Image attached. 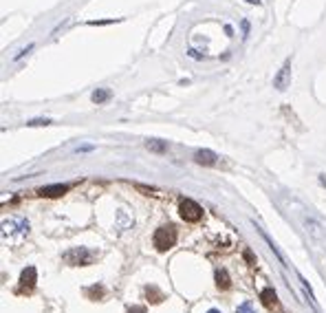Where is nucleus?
<instances>
[{"label":"nucleus","instance_id":"obj_1","mask_svg":"<svg viewBox=\"0 0 326 313\" xmlns=\"http://www.w3.org/2000/svg\"><path fill=\"white\" fill-rule=\"evenodd\" d=\"M152 243H155V247L159 249V252H167L170 247H174L176 243V229L174 225H163L155 232L152 236Z\"/></svg>","mask_w":326,"mask_h":313},{"label":"nucleus","instance_id":"obj_2","mask_svg":"<svg viewBox=\"0 0 326 313\" xmlns=\"http://www.w3.org/2000/svg\"><path fill=\"white\" fill-rule=\"evenodd\" d=\"M62 260L69 262V265H90L95 260V252H90L86 247H75V249H69L62 256Z\"/></svg>","mask_w":326,"mask_h":313},{"label":"nucleus","instance_id":"obj_3","mask_svg":"<svg viewBox=\"0 0 326 313\" xmlns=\"http://www.w3.org/2000/svg\"><path fill=\"white\" fill-rule=\"evenodd\" d=\"M179 212H181V219L188 221V223H196V221H201V216H203L201 205H198L196 201H192V199H185V201H181Z\"/></svg>","mask_w":326,"mask_h":313},{"label":"nucleus","instance_id":"obj_4","mask_svg":"<svg viewBox=\"0 0 326 313\" xmlns=\"http://www.w3.org/2000/svg\"><path fill=\"white\" fill-rule=\"evenodd\" d=\"M289 82H291V60H287L282 64V69L278 71V75L273 78V86L278 90H284L289 86Z\"/></svg>","mask_w":326,"mask_h":313},{"label":"nucleus","instance_id":"obj_5","mask_svg":"<svg viewBox=\"0 0 326 313\" xmlns=\"http://www.w3.org/2000/svg\"><path fill=\"white\" fill-rule=\"evenodd\" d=\"M35 280H38V271H35V267H27L25 271H22L20 276V289L22 291H31V289L35 287Z\"/></svg>","mask_w":326,"mask_h":313},{"label":"nucleus","instance_id":"obj_6","mask_svg":"<svg viewBox=\"0 0 326 313\" xmlns=\"http://www.w3.org/2000/svg\"><path fill=\"white\" fill-rule=\"evenodd\" d=\"M66 192H69V185H44V188L38 190L40 197H47V199H57Z\"/></svg>","mask_w":326,"mask_h":313},{"label":"nucleus","instance_id":"obj_7","mask_svg":"<svg viewBox=\"0 0 326 313\" xmlns=\"http://www.w3.org/2000/svg\"><path fill=\"white\" fill-rule=\"evenodd\" d=\"M194 161L201 163V166H214V163H216V152H212V150H198L196 155H194Z\"/></svg>","mask_w":326,"mask_h":313},{"label":"nucleus","instance_id":"obj_8","mask_svg":"<svg viewBox=\"0 0 326 313\" xmlns=\"http://www.w3.org/2000/svg\"><path fill=\"white\" fill-rule=\"evenodd\" d=\"M304 229L309 232L313 238H324V232H322V228H320V223H315L313 219H306L304 216Z\"/></svg>","mask_w":326,"mask_h":313},{"label":"nucleus","instance_id":"obj_9","mask_svg":"<svg viewBox=\"0 0 326 313\" xmlns=\"http://www.w3.org/2000/svg\"><path fill=\"white\" fill-rule=\"evenodd\" d=\"M146 148L150 152H157V155H165V152H167V143L161 142V139H148Z\"/></svg>","mask_w":326,"mask_h":313},{"label":"nucleus","instance_id":"obj_10","mask_svg":"<svg viewBox=\"0 0 326 313\" xmlns=\"http://www.w3.org/2000/svg\"><path fill=\"white\" fill-rule=\"evenodd\" d=\"M260 298H262V305H265V307H269V309H271V307H275V302H278V300H275V291H273L271 287L262 289Z\"/></svg>","mask_w":326,"mask_h":313},{"label":"nucleus","instance_id":"obj_11","mask_svg":"<svg viewBox=\"0 0 326 313\" xmlns=\"http://www.w3.org/2000/svg\"><path fill=\"white\" fill-rule=\"evenodd\" d=\"M110 97H112V90L110 88H97L93 93V102L95 104H106Z\"/></svg>","mask_w":326,"mask_h":313},{"label":"nucleus","instance_id":"obj_12","mask_svg":"<svg viewBox=\"0 0 326 313\" xmlns=\"http://www.w3.org/2000/svg\"><path fill=\"white\" fill-rule=\"evenodd\" d=\"M216 285H218V289H229V276H227V271L225 269H218L216 271Z\"/></svg>","mask_w":326,"mask_h":313},{"label":"nucleus","instance_id":"obj_13","mask_svg":"<svg viewBox=\"0 0 326 313\" xmlns=\"http://www.w3.org/2000/svg\"><path fill=\"white\" fill-rule=\"evenodd\" d=\"M236 313H256V309L251 307V302H243V305L236 309Z\"/></svg>","mask_w":326,"mask_h":313},{"label":"nucleus","instance_id":"obj_14","mask_svg":"<svg viewBox=\"0 0 326 313\" xmlns=\"http://www.w3.org/2000/svg\"><path fill=\"white\" fill-rule=\"evenodd\" d=\"M29 126H49L51 124V119H33V121H27Z\"/></svg>","mask_w":326,"mask_h":313},{"label":"nucleus","instance_id":"obj_15","mask_svg":"<svg viewBox=\"0 0 326 313\" xmlns=\"http://www.w3.org/2000/svg\"><path fill=\"white\" fill-rule=\"evenodd\" d=\"M126 313H146V309H143V307H130Z\"/></svg>","mask_w":326,"mask_h":313},{"label":"nucleus","instance_id":"obj_16","mask_svg":"<svg viewBox=\"0 0 326 313\" xmlns=\"http://www.w3.org/2000/svg\"><path fill=\"white\" fill-rule=\"evenodd\" d=\"M244 258H247L249 262H253V256H251V252H244Z\"/></svg>","mask_w":326,"mask_h":313},{"label":"nucleus","instance_id":"obj_17","mask_svg":"<svg viewBox=\"0 0 326 313\" xmlns=\"http://www.w3.org/2000/svg\"><path fill=\"white\" fill-rule=\"evenodd\" d=\"M207 313H220L218 309H210V311H207Z\"/></svg>","mask_w":326,"mask_h":313},{"label":"nucleus","instance_id":"obj_18","mask_svg":"<svg viewBox=\"0 0 326 313\" xmlns=\"http://www.w3.org/2000/svg\"><path fill=\"white\" fill-rule=\"evenodd\" d=\"M247 2H256V4H258V2H260V0H247Z\"/></svg>","mask_w":326,"mask_h":313}]
</instances>
